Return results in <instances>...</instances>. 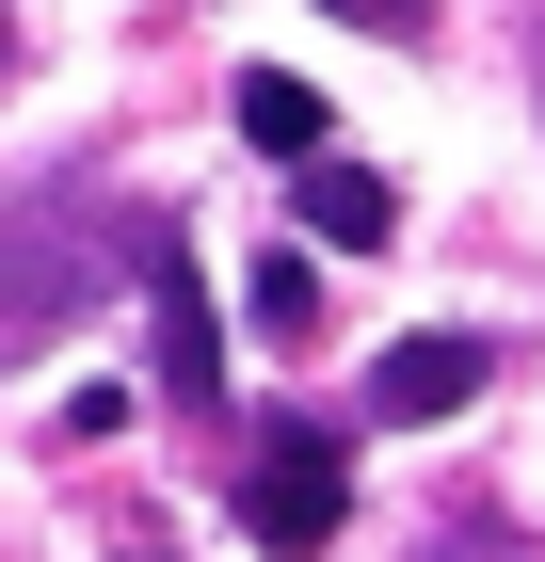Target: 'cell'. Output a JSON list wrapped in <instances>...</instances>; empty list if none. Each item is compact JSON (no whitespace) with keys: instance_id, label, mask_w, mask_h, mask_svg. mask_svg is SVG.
<instances>
[{"instance_id":"6da1fadb","label":"cell","mask_w":545,"mask_h":562,"mask_svg":"<svg viewBox=\"0 0 545 562\" xmlns=\"http://www.w3.org/2000/svg\"><path fill=\"white\" fill-rule=\"evenodd\" d=\"M161 225H177V210L96 193V177H33V193H0V370H16V353H48L96 290H145Z\"/></svg>"},{"instance_id":"7a4b0ae2","label":"cell","mask_w":545,"mask_h":562,"mask_svg":"<svg viewBox=\"0 0 545 562\" xmlns=\"http://www.w3.org/2000/svg\"><path fill=\"white\" fill-rule=\"evenodd\" d=\"M337 515H353V434L305 418V402H273V418L241 434V547L321 562V547H337Z\"/></svg>"},{"instance_id":"3957f363","label":"cell","mask_w":545,"mask_h":562,"mask_svg":"<svg viewBox=\"0 0 545 562\" xmlns=\"http://www.w3.org/2000/svg\"><path fill=\"white\" fill-rule=\"evenodd\" d=\"M145 338H161V402L177 418H225V305L193 273V225H161V258H145Z\"/></svg>"},{"instance_id":"277c9868","label":"cell","mask_w":545,"mask_h":562,"mask_svg":"<svg viewBox=\"0 0 545 562\" xmlns=\"http://www.w3.org/2000/svg\"><path fill=\"white\" fill-rule=\"evenodd\" d=\"M481 386H498V338H465V322H418V338H385L370 418H465Z\"/></svg>"},{"instance_id":"5b68a950","label":"cell","mask_w":545,"mask_h":562,"mask_svg":"<svg viewBox=\"0 0 545 562\" xmlns=\"http://www.w3.org/2000/svg\"><path fill=\"white\" fill-rule=\"evenodd\" d=\"M289 177H305V225H321V241H353V258L401 241V193H385L370 161H337V145H321V161H289Z\"/></svg>"},{"instance_id":"8992f818","label":"cell","mask_w":545,"mask_h":562,"mask_svg":"<svg viewBox=\"0 0 545 562\" xmlns=\"http://www.w3.org/2000/svg\"><path fill=\"white\" fill-rule=\"evenodd\" d=\"M241 145H257V161H321V145H337V97H305L289 65H241Z\"/></svg>"},{"instance_id":"52a82bcc","label":"cell","mask_w":545,"mask_h":562,"mask_svg":"<svg viewBox=\"0 0 545 562\" xmlns=\"http://www.w3.org/2000/svg\"><path fill=\"white\" fill-rule=\"evenodd\" d=\"M257 338H321V273H305V241L257 258Z\"/></svg>"},{"instance_id":"ba28073f","label":"cell","mask_w":545,"mask_h":562,"mask_svg":"<svg viewBox=\"0 0 545 562\" xmlns=\"http://www.w3.org/2000/svg\"><path fill=\"white\" fill-rule=\"evenodd\" d=\"M418 562H530V530L513 515H481V498H465V515H433V547Z\"/></svg>"},{"instance_id":"9c48e42d","label":"cell","mask_w":545,"mask_h":562,"mask_svg":"<svg viewBox=\"0 0 545 562\" xmlns=\"http://www.w3.org/2000/svg\"><path fill=\"white\" fill-rule=\"evenodd\" d=\"M337 33H370V48H433V0H321Z\"/></svg>"},{"instance_id":"30bf717a","label":"cell","mask_w":545,"mask_h":562,"mask_svg":"<svg viewBox=\"0 0 545 562\" xmlns=\"http://www.w3.org/2000/svg\"><path fill=\"white\" fill-rule=\"evenodd\" d=\"M0 97H16V16H0Z\"/></svg>"}]
</instances>
